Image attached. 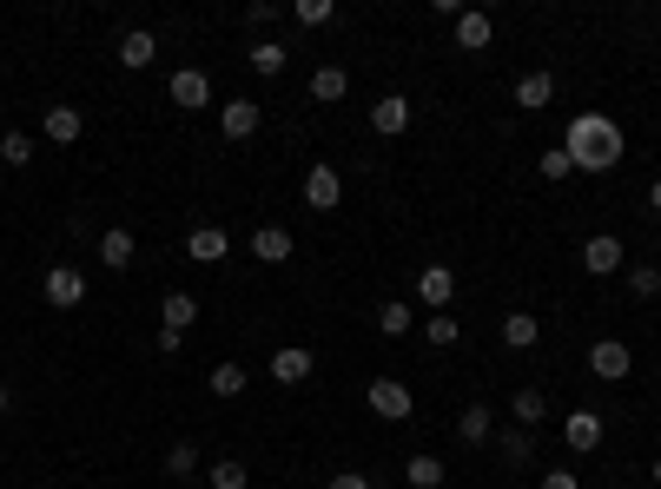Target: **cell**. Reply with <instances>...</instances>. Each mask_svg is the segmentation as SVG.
Instances as JSON below:
<instances>
[{
	"label": "cell",
	"mask_w": 661,
	"mask_h": 489,
	"mask_svg": "<svg viewBox=\"0 0 661 489\" xmlns=\"http://www.w3.org/2000/svg\"><path fill=\"white\" fill-rule=\"evenodd\" d=\"M291 252H298V244H291L285 225H259V231H252V259H259V265H285Z\"/></svg>",
	"instance_id": "d6986e66"
},
{
	"label": "cell",
	"mask_w": 661,
	"mask_h": 489,
	"mask_svg": "<svg viewBox=\"0 0 661 489\" xmlns=\"http://www.w3.org/2000/svg\"><path fill=\"white\" fill-rule=\"evenodd\" d=\"M602 437H609V424H602L596 411H569V417H562V443H569L575 456H589V450H602Z\"/></svg>",
	"instance_id": "ba28073f"
},
{
	"label": "cell",
	"mask_w": 661,
	"mask_h": 489,
	"mask_svg": "<svg viewBox=\"0 0 661 489\" xmlns=\"http://www.w3.org/2000/svg\"><path fill=\"white\" fill-rule=\"evenodd\" d=\"M265 371H272V384H304V377H311V371H317V358H311V351H304V344H278V351H272V364H265Z\"/></svg>",
	"instance_id": "4fadbf2b"
},
{
	"label": "cell",
	"mask_w": 661,
	"mask_h": 489,
	"mask_svg": "<svg viewBox=\"0 0 661 489\" xmlns=\"http://www.w3.org/2000/svg\"><path fill=\"white\" fill-rule=\"evenodd\" d=\"M186 259H192V265H225V259H232L225 225H192V231H186Z\"/></svg>",
	"instance_id": "52a82bcc"
},
{
	"label": "cell",
	"mask_w": 661,
	"mask_h": 489,
	"mask_svg": "<svg viewBox=\"0 0 661 489\" xmlns=\"http://www.w3.org/2000/svg\"><path fill=\"white\" fill-rule=\"evenodd\" d=\"M403 482H410V489H437V482H450V469H444L437 456H410V463H403Z\"/></svg>",
	"instance_id": "f1b7e54d"
},
{
	"label": "cell",
	"mask_w": 661,
	"mask_h": 489,
	"mask_svg": "<svg viewBox=\"0 0 661 489\" xmlns=\"http://www.w3.org/2000/svg\"><path fill=\"white\" fill-rule=\"evenodd\" d=\"M648 476H654V482H661V456H654V469H648Z\"/></svg>",
	"instance_id": "b9f144b4"
},
{
	"label": "cell",
	"mask_w": 661,
	"mask_h": 489,
	"mask_svg": "<svg viewBox=\"0 0 661 489\" xmlns=\"http://www.w3.org/2000/svg\"><path fill=\"white\" fill-rule=\"evenodd\" d=\"M245 482H252V469H245L238 456H219V463L205 469V489H245Z\"/></svg>",
	"instance_id": "f546056e"
},
{
	"label": "cell",
	"mask_w": 661,
	"mask_h": 489,
	"mask_svg": "<svg viewBox=\"0 0 661 489\" xmlns=\"http://www.w3.org/2000/svg\"><path fill=\"white\" fill-rule=\"evenodd\" d=\"M245 60H252V73H259V79H278V73H285V60H291V47H285V40H259Z\"/></svg>",
	"instance_id": "d4e9b609"
},
{
	"label": "cell",
	"mask_w": 661,
	"mask_h": 489,
	"mask_svg": "<svg viewBox=\"0 0 661 489\" xmlns=\"http://www.w3.org/2000/svg\"><path fill=\"white\" fill-rule=\"evenodd\" d=\"M371 133H377V139H397V133H410V100H403V93H384V100L371 106Z\"/></svg>",
	"instance_id": "2e32d148"
},
{
	"label": "cell",
	"mask_w": 661,
	"mask_h": 489,
	"mask_svg": "<svg viewBox=\"0 0 661 489\" xmlns=\"http://www.w3.org/2000/svg\"><path fill=\"white\" fill-rule=\"evenodd\" d=\"M510 417H516V430H542V424H549V390L523 384V390L510 397Z\"/></svg>",
	"instance_id": "5bb4252c"
},
{
	"label": "cell",
	"mask_w": 661,
	"mask_h": 489,
	"mask_svg": "<svg viewBox=\"0 0 661 489\" xmlns=\"http://www.w3.org/2000/svg\"><path fill=\"white\" fill-rule=\"evenodd\" d=\"M152 60H159V34H152V27L120 34V66H126V73H146Z\"/></svg>",
	"instance_id": "9a60e30c"
},
{
	"label": "cell",
	"mask_w": 661,
	"mask_h": 489,
	"mask_svg": "<svg viewBox=\"0 0 661 489\" xmlns=\"http://www.w3.org/2000/svg\"><path fill=\"white\" fill-rule=\"evenodd\" d=\"M330 489H371V476L364 469H338V476H330Z\"/></svg>",
	"instance_id": "74e56055"
},
{
	"label": "cell",
	"mask_w": 661,
	"mask_h": 489,
	"mask_svg": "<svg viewBox=\"0 0 661 489\" xmlns=\"http://www.w3.org/2000/svg\"><path fill=\"white\" fill-rule=\"evenodd\" d=\"M410 324H417V311H410L403 298H384V304H377V331H384V338H403Z\"/></svg>",
	"instance_id": "4316f807"
},
{
	"label": "cell",
	"mask_w": 661,
	"mask_h": 489,
	"mask_svg": "<svg viewBox=\"0 0 661 489\" xmlns=\"http://www.w3.org/2000/svg\"><path fill=\"white\" fill-rule=\"evenodd\" d=\"M133 252H139V244H133V231H126V225H107V231H100V265L133 272Z\"/></svg>",
	"instance_id": "44dd1931"
},
{
	"label": "cell",
	"mask_w": 661,
	"mask_h": 489,
	"mask_svg": "<svg viewBox=\"0 0 661 489\" xmlns=\"http://www.w3.org/2000/svg\"><path fill=\"white\" fill-rule=\"evenodd\" d=\"M304 27H330V21H338V0H298V8H291Z\"/></svg>",
	"instance_id": "836d02e7"
},
{
	"label": "cell",
	"mask_w": 661,
	"mask_h": 489,
	"mask_svg": "<svg viewBox=\"0 0 661 489\" xmlns=\"http://www.w3.org/2000/svg\"><path fill=\"white\" fill-rule=\"evenodd\" d=\"M0 159H8V166L21 173L27 159H34V133H14V126H8V133H0Z\"/></svg>",
	"instance_id": "1f68e13d"
},
{
	"label": "cell",
	"mask_w": 661,
	"mask_h": 489,
	"mask_svg": "<svg viewBox=\"0 0 661 489\" xmlns=\"http://www.w3.org/2000/svg\"><path fill=\"white\" fill-rule=\"evenodd\" d=\"M589 371H596L602 384H622V377L635 371V351H628L622 338H596V344H589Z\"/></svg>",
	"instance_id": "8992f818"
},
{
	"label": "cell",
	"mask_w": 661,
	"mask_h": 489,
	"mask_svg": "<svg viewBox=\"0 0 661 489\" xmlns=\"http://www.w3.org/2000/svg\"><path fill=\"white\" fill-rule=\"evenodd\" d=\"M628 291L648 304V298H661V265H628Z\"/></svg>",
	"instance_id": "d6a6232c"
},
{
	"label": "cell",
	"mask_w": 661,
	"mask_h": 489,
	"mask_svg": "<svg viewBox=\"0 0 661 489\" xmlns=\"http://www.w3.org/2000/svg\"><path fill=\"white\" fill-rule=\"evenodd\" d=\"M424 338H431V351H450V344H463V324L450 311H431L424 317Z\"/></svg>",
	"instance_id": "83f0119b"
},
{
	"label": "cell",
	"mask_w": 661,
	"mask_h": 489,
	"mask_svg": "<svg viewBox=\"0 0 661 489\" xmlns=\"http://www.w3.org/2000/svg\"><path fill=\"white\" fill-rule=\"evenodd\" d=\"M450 27H457V53H483V47L496 40V21H489L483 8H463Z\"/></svg>",
	"instance_id": "7c38bea8"
},
{
	"label": "cell",
	"mask_w": 661,
	"mask_h": 489,
	"mask_svg": "<svg viewBox=\"0 0 661 489\" xmlns=\"http://www.w3.org/2000/svg\"><path fill=\"white\" fill-rule=\"evenodd\" d=\"M304 205L311 212H338L345 205V173L330 166V159H317V166L304 173Z\"/></svg>",
	"instance_id": "277c9868"
},
{
	"label": "cell",
	"mask_w": 661,
	"mask_h": 489,
	"mask_svg": "<svg viewBox=\"0 0 661 489\" xmlns=\"http://www.w3.org/2000/svg\"><path fill=\"white\" fill-rule=\"evenodd\" d=\"M0 417H8V384H0Z\"/></svg>",
	"instance_id": "60d3db41"
},
{
	"label": "cell",
	"mask_w": 661,
	"mask_h": 489,
	"mask_svg": "<svg viewBox=\"0 0 661 489\" xmlns=\"http://www.w3.org/2000/svg\"><path fill=\"white\" fill-rule=\"evenodd\" d=\"M219 126H225V139H252L265 126V106L259 100H225L219 106Z\"/></svg>",
	"instance_id": "8fae6325"
},
{
	"label": "cell",
	"mask_w": 661,
	"mask_h": 489,
	"mask_svg": "<svg viewBox=\"0 0 661 489\" xmlns=\"http://www.w3.org/2000/svg\"><path fill=\"white\" fill-rule=\"evenodd\" d=\"M529 430H503V463H529Z\"/></svg>",
	"instance_id": "d590c367"
},
{
	"label": "cell",
	"mask_w": 661,
	"mask_h": 489,
	"mask_svg": "<svg viewBox=\"0 0 661 489\" xmlns=\"http://www.w3.org/2000/svg\"><path fill=\"white\" fill-rule=\"evenodd\" d=\"M569 173H575V166H569V152H562V146H549V152H542V179H549V186H562Z\"/></svg>",
	"instance_id": "e575fe53"
},
{
	"label": "cell",
	"mask_w": 661,
	"mask_h": 489,
	"mask_svg": "<svg viewBox=\"0 0 661 489\" xmlns=\"http://www.w3.org/2000/svg\"><path fill=\"white\" fill-rule=\"evenodd\" d=\"M179 344H186V331H173V324H159V351H165V358H179Z\"/></svg>",
	"instance_id": "f35d334b"
},
{
	"label": "cell",
	"mask_w": 661,
	"mask_h": 489,
	"mask_svg": "<svg viewBox=\"0 0 661 489\" xmlns=\"http://www.w3.org/2000/svg\"><path fill=\"white\" fill-rule=\"evenodd\" d=\"M549 100H556V79H549V73H523V79H516V106H523V113H542Z\"/></svg>",
	"instance_id": "cb8c5ba5"
},
{
	"label": "cell",
	"mask_w": 661,
	"mask_h": 489,
	"mask_svg": "<svg viewBox=\"0 0 661 489\" xmlns=\"http://www.w3.org/2000/svg\"><path fill=\"white\" fill-rule=\"evenodd\" d=\"M489 437H496V417H489V403H463V411H457V443L483 450Z\"/></svg>",
	"instance_id": "e0dca14e"
},
{
	"label": "cell",
	"mask_w": 661,
	"mask_h": 489,
	"mask_svg": "<svg viewBox=\"0 0 661 489\" xmlns=\"http://www.w3.org/2000/svg\"><path fill=\"white\" fill-rule=\"evenodd\" d=\"M165 476H173V482L199 476V443H173V450H165Z\"/></svg>",
	"instance_id": "4dcf8cb0"
},
{
	"label": "cell",
	"mask_w": 661,
	"mask_h": 489,
	"mask_svg": "<svg viewBox=\"0 0 661 489\" xmlns=\"http://www.w3.org/2000/svg\"><path fill=\"white\" fill-rule=\"evenodd\" d=\"M40 133H47L53 146H73L79 133H87V113H79V106H47V113H40Z\"/></svg>",
	"instance_id": "ac0fdd59"
},
{
	"label": "cell",
	"mask_w": 661,
	"mask_h": 489,
	"mask_svg": "<svg viewBox=\"0 0 661 489\" xmlns=\"http://www.w3.org/2000/svg\"><path fill=\"white\" fill-rule=\"evenodd\" d=\"M40 291H47L53 311H79V304H87V272H79V265H47Z\"/></svg>",
	"instance_id": "7a4b0ae2"
},
{
	"label": "cell",
	"mask_w": 661,
	"mask_h": 489,
	"mask_svg": "<svg viewBox=\"0 0 661 489\" xmlns=\"http://www.w3.org/2000/svg\"><path fill=\"white\" fill-rule=\"evenodd\" d=\"M159 317L173 324V331H192V317H199V298L192 291H165V304H159Z\"/></svg>",
	"instance_id": "484cf974"
},
{
	"label": "cell",
	"mask_w": 661,
	"mask_h": 489,
	"mask_svg": "<svg viewBox=\"0 0 661 489\" xmlns=\"http://www.w3.org/2000/svg\"><path fill=\"white\" fill-rule=\"evenodd\" d=\"M245 384H252V371H245V364H232V358H219V364L205 371V390H212V397H238Z\"/></svg>",
	"instance_id": "603a6c76"
},
{
	"label": "cell",
	"mask_w": 661,
	"mask_h": 489,
	"mask_svg": "<svg viewBox=\"0 0 661 489\" xmlns=\"http://www.w3.org/2000/svg\"><path fill=\"white\" fill-rule=\"evenodd\" d=\"M173 106H179V113L212 106V79H205L199 66H179V73H173Z\"/></svg>",
	"instance_id": "30bf717a"
},
{
	"label": "cell",
	"mask_w": 661,
	"mask_h": 489,
	"mask_svg": "<svg viewBox=\"0 0 661 489\" xmlns=\"http://www.w3.org/2000/svg\"><path fill=\"white\" fill-rule=\"evenodd\" d=\"M345 93H351V73H345V66H317V73H311V100H317V106H338Z\"/></svg>",
	"instance_id": "7402d4cb"
},
{
	"label": "cell",
	"mask_w": 661,
	"mask_h": 489,
	"mask_svg": "<svg viewBox=\"0 0 661 489\" xmlns=\"http://www.w3.org/2000/svg\"><path fill=\"white\" fill-rule=\"evenodd\" d=\"M648 212H661V179H654V186H648Z\"/></svg>",
	"instance_id": "ab89813d"
},
{
	"label": "cell",
	"mask_w": 661,
	"mask_h": 489,
	"mask_svg": "<svg viewBox=\"0 0 661 489\" xmlns=\"http://www.w3.org/2000/svg\"><path fill=\"white\" fill-rule=\"evenodd\" d=\"M503 344L510 351H536L542 344V317L536 311H503Z\"/></svg>",
	"instance_id": "ffe728a7"
},
{
	"label": "cell",
	"mask_w": 661,
	"mask_h": 489,
	"mask_svg": "<svg viewBox=\"0 0 661 489\" xmlns=\"http://www.w3.org/2000/svg\"><path fill=\"white\" fill-rule=\"evenodd\" d=\"M450 298H457V272L450 265H424L417 272V304L424 311H450Z\"/></svg>",
	"instance_id": "9c48e42d"
},
{
	"label": "cell",
	"mask_w": 661,
	"mask_h": 489,
	"mask_svg": "<svg viewBox=\"0 0 661 489\" xmlns=\"http://www.w3.org/2000/svg\"><path fill=\"white\" fill-rule=\"evenodd\" d=\"M562 152H569L575 173H615L622 152H628V139H622V126L609 113H575L562 126Z\"/></svg>",
	"instance_id": "6da1fadb"
},
{
	"label": "cell",
	"mask_w": 661,
	"mask_h": 489,
	"mask_svg": "<svg viewBox=\"0 0 661 489\" xmlns=\"http://www.w3.org/2000/svg\"><path fill=\"white\" fill-rule=\"evenodd\" d=\"M542 489H583V476L575 469H542Z\"/></svg>",
	"instance_id": "8d00e7d4"
},
{
	"label": "cell",
	"mask_w": 661,
	"mask_h": 489,
	"mask_svg": "<svg viewBox=\"0 0 661 489\" xmlns=\"http://www.w3.org/2000/svg\"><path fill=\"white\" fill-rule=\"evenodd\" d=\"M364 403H371V411H377L384 424H403L410 411H417V397H410V384H403V377H377V384L364 390Z\"/></svg>",
	"instance_id": "3957f363"
},
{
	"label": "cell",
	"mask_w": 661,
	"mask_h": 489,
	"mask_svg": "<svg viewBox=\"0 0 661 489\" xmlns=\"http://www.w3.org/2000/svg\"><path fill=\"white\" fill-rule=\"evenodd\" d=\"M583 272H589V278H615V272H628V244H622L615 231H596V238L583 244Z\"/></svg>",
	"instance_id": "5b68a950"
}]
</instances>
